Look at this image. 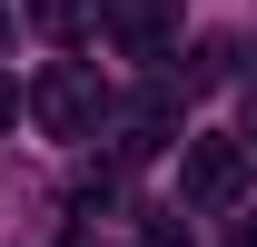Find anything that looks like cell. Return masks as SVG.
I'll list each match as a JSON object with an SVG mask.
<instances>
[{
  "label": "cell",
  "instance_id": "obj_1",
  "mask_svg": "<svg viewBox=\"0 0 257 247\" xmlns=\"http://www.w3.org/2000/svg\"><path fill=\"white\" fill-rule=\"evenodd\" d=\"M109 109H119V99H109V79H99L89 60H50L30 79V119L50 129V139H99Z\"/></svg>",
  "mask_w": 257,
  "mask_h": 247
},
{
  "label": "cell",
  "instance_id": "obj_2",
  "mask_svg": "<svg viewBox=\"0 0 257 247\" xmlns=\"http://www.w3.org/2000/svg\"><path fill=\"white\" fill-rule=\"evenodd\" d=\"M178 198L208 217L247 208V139H188V158H178Z\"/></svg>",
  "mask_w": 257,
  "mask_h": 247
},
{
  "label": "cell",
  "instance_id": "obj_3",
  "mask_svg": "<svg viewBox=\"0 0 257 247\" xmlns=\"http://www.w3.org/2000/svg\"><path fill=\"white\" fill-rule=\"evenodd\" d=\"M99 139H109L119 158H149V149H168V139H178V89L159 79V89H139V99H119Z\"/></svg>",
  "mask_w": 257,
  "mask_h": 247
},
{
  "label": "cell",
  "instance_id": "obj_4",
  "mask_svg": "<svg viewBox=\"0 0 257 247\" xmlns=\"http://www.w3.org/2000/svg\"><path fill=\"white\" fill-rule=\"evenodd\" d=\"M109 40H119L128 60H168L178 50V0H119L109 10Z\"/></svg>",
  "mask_w": 257,
  "mask_h": 247
},
{
  "label": "cell",
  "instance_id": "obj_5",
  "mask_svg": "<svg viewBox=\"0 0 257 247\" xmlns=\"http://www.w3.org/2000/svg\"><path fill=\"white\" fill-rule=\"evenodd\" d=\"M30 20H40L50 40H79V30H99L109 10H99V0H30Z\"/></svg>",
  "mask_w": 257,
  "mask_h": 247
},
{
  "label": "cell",
  "instance_id": "obj_6",
  "mask_svg": "<svg viewBox=\"0 0 257 247\" xmlns=\"http://www.w3.org/2000/svg\"><path fill=\"white\" fill-rule=\"evenodd\" d=\"M227 247H257V208H237V227H227Z\"/></svg>",
  "mask_w": 257,
  "mask_h": 247
},
{
  "label": "cell",
  "instance_id": "obj_7",
  "mask_svg": "<svg viewBox=\"0 0 257 247\" xmlns=\"http://www.w3.org/2000/svg\"><path fill=\"white\" fill-rule=\"evenodd\" d=\"M10 119H20V89H10V79H0V129H10Z\"/></svg>",
  "mask_w": 257,
  "mask_h": 247
},
{
  "label": "cell",
  "instance_id": "obj_8",
  "mask_svg": "<svg viewBox=\"0 0 257 247\" xmlns=\"http://www.w3.org/2000/svg\"><path fill=\"white\" fill-rule=\"evenodd\" d=\"M69 247H109V237H99V227H79V237H69Z\"/></svg>",
  "mask_w": 257,
  "mask_h": 247
},
{
  "label": "cell",
  "instance_id": "obj_9",
  "mask_svg": "<svg viewBox=\"0 0 257 247\" xmlns=\"http://www.w3.org/2000/svg\"><path fill=\"white\" fill-rule=\"evenodd\" d=\"M247 149H257V99H247Z\"/></svg>",
  "mask_w": 257,
  "mask_h": 247
},
{
  "label": "cell",
  "instance_id": "obj_10",
  "mask_svg": "<svg viewBox=\"0 0 257 247\" xmlns=\"http://www.w3.org/2000/svg\"><path fill=\"white\" fill-rule=\"evenodd\" d=\"M0 20H10V10H0Z\"/></svg>",
  "mask_w": 257,
  "mask_h": 247
}]
</instances>
